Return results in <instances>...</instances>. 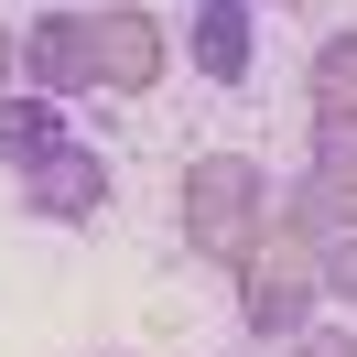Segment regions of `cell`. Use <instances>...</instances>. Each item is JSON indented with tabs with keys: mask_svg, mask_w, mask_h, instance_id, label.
Returning <instances> with one entry per match:
<instances>
[{
	"mask_svg": "<svg viewBox=\"0 0 357 357\" xmlns=\"http://www.w3.org/2000/svg\"><path fill=\"white\" fill-rule=\"evenodd\" d=\"M303 98H314V174L357 152V33H325L303 54Z\"/></svg>",
	"mask_w": 357,
	"mask_h": 357,
	"instance_id": "5",
	"label": "cell"
},
{
	"mask_svg": "<svg viewBox=\"0 0 357 357\" xmlns=\"http://www.w3.org/2000/svg\"><path fill=\"white\" fill-rule=\"evenodd\" d=\"M87 33H98V98H152L162 76H174V33H162V11H141V0L87 11Z\"/></svg>",
	"mask_w": 357,
	"mask_h": 357,
	"instance_id": "3",
	"label": "cell"
},
{
	"mask_svg": "<svg viewBox=\"0 0 357 357\" xmlns=\"http://www.w3.org/2000/svg\"><path fill=\"white\" fill-rule=\"evenodd\" d=\"M22 87L54 98V109L98 98V33H87V11H33L22 22Z\"/></svg>",
	"mask_w": 357,
	"mask_h": 357,
	"instance_id": "4",
	"label": "cell"
},
{
	"mask_svg": "<svg viewBox=\"0 0 357 357\" xmlns=\"http://www.w3.org/2000/svg\"><path fill=\"white\" fill-rule=\"evenodd\" d=\"M314 282H325V303H357V227L325 249V260H314Z\"/></svg>",
	"mask_w": 357,
	"mask_h": 357,
	"instance_id": "10",
	"label": "cell"
},
{
	"mask_svg": "<svg viewBox=\"0 0 357 357\" xmlns=\"http://www.w3.org/2000/svg\"><path fill=\"white\" fill-rule=\"evenodd\" d=\"M325 184H335V206H347V227H357V152H347V162H325Z\"/></svg>",
	"mask_w": 357,
	"mask_h": 357,
	"instance_id": "12",
	"label": "cell"
},
{
	"mask_svg": "<svg viewBox=\"0 0 357 357\" xmlns=\"http://www.w3.org/2000/svg\"><path fill=\"white\" fill-rule=\"evenodd\" d=\"M184 66L206 87H249V66H260V0H195L184 11Z\"/></svg>",
	"mask_w": 357,
	"mask_h": 357,
	"instance_id": "6",
	"label": "cell"
},
{
	"mask_svg": "<svg viewBox=\"0 0 357 357\" xmlns=\"http://www.w3.org/2000/svg\"><path fill=\"white\" fill-rule=\"evenodd\" d=\"M98 206H109V152H54L44 174H22V217H44V227H98Z\"/></svg>",
	"mask_w": 357,
	"mask_h": 357,
	"instance_id": "7",
	"label": "cell"
},
{
	"mask_svg": "<svg viewBox=\"0 0 357 357\" xmlns=\"http://www.w3.org/2000/svg\"><path fill=\"white\" fill-rule=\"evenodd\" d=\"M260 11H292V0H260Z\"/></svg>",
	"mask_w": 357,
	"mask_h": 357,
	"instance_id": "14",
	"label": "cell"
},
{
	"mask_svg": "<svg viewBox=\"0 0 357 357\" xmlns=\"http://www.w3.org/2000/svg\"><path fill=\"white\" fill-rule=\"evenodd\" d=\"M11 87H22V33L0 22V98H11Z\"/></svg>",
	"mask_w": 357,
	"mask_h": 357,
	"instance_id": "13",
	"label": "cell"
},
{
	"mask_svg": "<svg viewBox=\"0 0 357 357\" xmlns=\"http://www.w3.org/2000/svg\"><path fill=\"white\" fill-rule=\"evenodd\" d=\"M260 357H282V347H260Z\"/></svg>",
	"mask_w": 357,
	"mask_h": 357,
	"instance_id": "15",
	"label": "cell"
},
{
	"mask_svg": "<svg viewBox=\"0 0 357 357\" xmlns=\"http://www.w3.org/2000/svg\"><path fill=\"white\" fill-rule=\"evenodd\" d=\"M303 325H325V282H314V260L303 249H249L238 260V335L249 347H292Z\"/></svg>",
	"mask_w": 357,
	"mask_h": 357,
	"instance_id": "2",
	"label": "cell"
},
{
	"mask_svg": "<svg viewBox=\"0 0 357 357\" xmlns=\"http://www.w3.org/2000/svg\"><path fill=\"white\" fill-rule=\"evenodd\" d=\"M54 152H76L66 109H54V98H33V87H11V98H0V162H11V184H22V174H44Z\"/></svg>",
	"mask_w": 357,
	"mask_h": 357,
	"instance_id": "9",
	"label": "cell"
},
{
	"mask_svg": "<svg viewBox=\"0 0 357 357\" xmlns=\"http://www.w3.org/2000/svg\"><path fill=\"white\" fill-rule=\"evenodd\" d=\"M347 238V206H335V184L314 174H292V184H271V249H303V260H325V249Z\"/></svg>",
	"mask_w": 357,
	"mask_h": 357,
	"instance_id": "8",
	"label": "cell"
},
{
	"mask_svg": "<svg viewBox=\"0 0 357 357\" xmlns=\"http://www.w3.org/2000/svg\"><path fill=\"white\" fill-rule=\"evenodd\" d=\"M174 238L195 249V260L238 271L249 249L271 238V162H249V152H195L184 184H174Z\"/></svg>",
	"mask_w": 357,
	"mask_h": 357,
	"instance_id": "1",
	"label": "cell"
},
{
	"mask_svg": "<svg viewBox=\"0 0 357 357\" xmlns=\"http://www.w3.org/2000/svg\"><path fill=\"white\" fill-rule=\"evenodd\" d=\"M282 357H357V335H347V325H303Z\"/></svg>",
	"mask_w": 357,
	"mask_h": 357,
	"instance_id": "11",
	"label": "cell"
}]
</instances>
